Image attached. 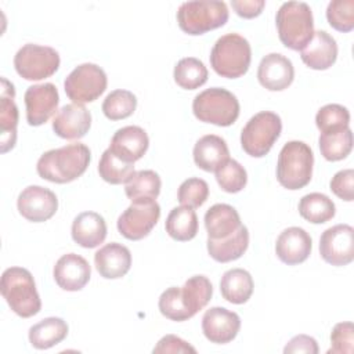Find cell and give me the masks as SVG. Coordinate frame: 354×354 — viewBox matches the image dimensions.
<instances>
[{"label":"cell","instance_id":"ee69618b","mask_svg":"<svg viewBox=\"0 0 354 354\" xmlns=\"http://www.w3.org/2000/svg\"><path fill=\"white\" fill-rule=\"evenodd\" d=\"M153 353H192L195 354L196 350L188 342L183 340L176 335H166L163 336L158 344L152 350Z\"/></svg>","mask_w":354,"mask_h":354},{"label":"cell","instance_id":"603a6c76","mask_svg":"<svg viewBox=\"0 0 354 354\" xmlns=\"http://www.w3.org/2000/svg\"><path fill=\"white\" fill-rule=\"evenodd\" d=\"M14 86L1 77V98H0V130H1V152L12 149L17 141L18 108L14 102Z\"/></svg>","mask_w":354,"mask_h":354},{"label":"cell","instance_id":"f1b7e54d","mask_svg":"<svg viewBox=\"0 0 354 354\" xmlns=\"http://www.w3.org/2000/svg\"><path fill=\"white\" fill-rule=\"evenodd\" d=\"M253 278L243 268H231L225 271L220 281L221 296L232 304L246 303L253 293Z\"/></svg>","mask_w":354,"mask_h":354},{"label":"cell","instance_id":"30bf717a","mask_svg":"<svg viewBox=\"0 0 354 354\" xmlns=\"http://www.w3.org/2000/svg\"><path fill=\"white\" fill-rule=\"evenodd\" d=\"M108 79L102 68L95 64L77 65L64 82L68 98L73 104H86L95 101L106 90Z\"/></svg>","mask_w":354,"mask_h":354},{"label":"cell","instance_id":"5bb4252c","mask_svg":"<svg viewBox=\"0 0 354 354\" xmlns=\"http://www.w3.org/2000/svg\"><path fill=\"white\" fill-rule=\"evenodd\" d=\"M26 122L30 126L44 124L58 109L59 95L53 83L33 84L25 91Z\"/></svg>","mask_w":354,"mask_h":354},{"label":"cell","instance_id":"d590c367","mask_svg":"<svg viewBox=\"0 0 354 354\" xmlns=\"http://www.w3.org/2000/svg\"><path fill=\"white\" fill-rule=\"evenodd\" d=\"M315 124L321 134H335L344 131L350 124V112L339 104H328L315 115Z\"/></svg>","mask_w":354,"mask_h":354},{"label":"cell","instance_id":"52a82bcc","mask_svg":"<svg viewBox=\"0 0 354 354\" xmlns=\"http://www.w3.org/2000/svg\"><path fill=\"white\" fill-rule=\"evenodd\" d=\"M227 21L228 7L224 1H185L177 11L180 29L192 36L221 28Z\"/></svg>","mask_w":354,"mask_h":354},{"label":"cell","instance_id":"4dcf8cb0","mask_svg":"<svg viewBox=\"0 0 354 354\" xmlns=\"http://www.w3.org/2000/svg\"><path fill=\"white\" fill-rule=\"evenodd\" d=\"M160 187L162 181L156 171L140 170L127 180L124 192L131 202H151L159 196Z\"/></svg>","mask_w":354,"mask_h":354},{"label":"cell","instance_id":"9c48e42d","mask_svg":"<svg viewBox=\"0 0 354 354\" xmlns=\"http://www.w3.org/2000/svg\"><path fill=\"white\" fill-rule=\"evenodd\" d=\"M59 54L48 46L28 43L22 46L15 57L17 73L25 80H43L53 76L59 68Z\"/></svg>","mask_w":354,"mask_h":354},{"label":"cell","instance_id":"ba28073f","mask_svg":"<svg viewBox=\"0 0 354 354\" xmlns=\"http://www.w3.org/2000/svg\"><path fill=\"white\" fill-rule=\"evenodd\" d=\"M282 131L281 118L271 111H261L252 116L241 131L242 149L253 156H266Z\"/></svg>","mask_w":354,"mask_h":354},{"label":"cell","instance_id":"3957f363","mask_svg":"<svg viewBox=\"0 0 354 354\" xmlns=\"http://www.w3.org/2000/svg\"><path fill=\"white\" fill-rule=\"evenodd\" d=\"M0 290L10 308L22 318H30L41 308L35 279L26 268H7L1 275Z\"/></svg>","mask_w":354,"mask_h":354},{"label":"cell","instance_id":"1f68e13d","mask_svg":"<svg viewBox=\"0 0 354 354\" xmlns=\"http://www.w3.org/2000/svg\"><path fill=\"white\" fill-rule=\"evenodd\" d=\"M165 228L169 236L174 241H191L198 234V216L192 207L181 205L170 210Z\"/></svg>","mask_w":354,"mask_h":354},{"label":"cell","instance_id":"f6af8a7d","mask_svg":"<svg viewBox=\"0 0 354 354\" xmlns=\"http://www.w3.org/2000/svg\"><path fill=\"white\" fill-rule=\"evenodd\" d=\"M318 351L319 350H318L317 340L307 335H297V336L292 337L283 348L285 354H297V353L317 354Z\"/></svg>","mask_w":354,"mask_h":354},{"label":"cell","instance_id":"d4e9b609","mask_svg":"<svg viewBox=\"0 0 354 354\" xmlns=\"http://www.w3.org/2000/svg\"><path fill=\"white\" fill-rule=\"evenodd\" d=\"M195 165L205 171H216L230 159V151L224 138L216 134L201 137L192 151Z\"/></svg>","mask_w":354,"mask_h":354},{"label":"cell","instance_id":"d6a6232c","mask_svg":"<svg viewBox=\"0 0 354 354\" xmlns=\"http://www.w3.org/2000/svg\"><path fill=\"white\" fill-rule=\"evenodd\" d=\"M299 213L304 220L313 224H324L335 217L336 206L328 195L311 192L300 199Z\"/></svg>","mask_w":354,"mask_h":354},{"label":"cell","instance_id":"bcb514c9","mask_svg":"<svg viewBox=\"0 0 354 354\" xmlns=\"http://www.w3.org/2000/svg\"><path fill=\"white\" fill-rule=\"evenodd\" d=\"M231 6L239 17L252 19L261 14L266 6V1L264 0H232Z\"/></svg>","mask_w":354,"mask_h":354},{"label":"cell","instance_id":"d6986e66","mask_svg":"<svg viewBox=\"0 0 354 354\" xmlns=\"http://www.w3.org/2000/svg\"><path fill=\"white\" fill-rule=\"evenodd\" d=\"M311 248L313 241L306 230L300 227H289L277 238L275 253L283 264L296 266L308 259Z\"/></svg>","mask_w":354,"mask_h":354},{"label":"cell","instance_id":"74e56055","mask_svg":"<svg viewBox=\"0 0 354 354\" xmlns=\"http://www.w3.org/2000/svg\"><path fill=\"white\" fill-rule=\"evenodd\" d=\"M321 155L329 162H337L347 158L353 149V131L350 129L335 133L321 134L318 138Z\"/></svg>","mask_w":354,"mask_h":354},{"label":"cell","instance_id":"7402d4cb","mask_svg":"<svg viewBox=\"0 0 354 354\" xmlns=\"http://www.w3.org/2000/svg\"><path fill=\"white\" fill-rule=\"evenodd\" d=\"M301 61L311 69L325 71L330 68L337 58L336 40L325 30L314 32L310 43L300 53Z\"/></svg>","mask_w":354,"mask_h":354},{"label":"cell","instance_id":"8d00e7d4","mask_svg":"<svg viewBox=\"0 0 354 354\" xmlns=\"http://www.w3.org/2000/svg\"><path fill=\"white\" fill-rule=\"evenodd\" d=\"M137 108V98L136 95L123 88H118L111 91L104 102H102V112L109 120H122L134 113Z\"/></svg>","mask_w":354,"mask_h":354},{"label":"cell","instance_id":"7a4b0ae2","mask_svg":"<svg viewBox=\"0 0 354 354\" xmlns=\"http://www.w3.org/2000/svg\"><path fill=\"white\" fill-rule=\"evenodd\" d=\"M275 24L281 43L295 51H301L314 36L311 8L304 1H286L277 11Z\"/></svg>","mask_w":354,"mask_h":354},{"label":"cell","instance_id":"cb8c5ba5","mask_svg":"<svg viewBox=\"0 0 354 354\" xmlns=\"http://www.w3.org/2000/svg\"><path fill=\"white\" fill-rule=\"evenodd\" d=\"M72 239L86 249L97 248L106 238V223L95 212H83L72 223Z\"/></svg>","mask_w":354,"mask_h":354},{"label":"cell","instance_id":"ab89813d","mask_svg":"<svg viewBox=\"0 0 354 354\" xmlns=\"http://www.w3.org/2000/svg\"><path fill=\"white\" fill-rule=\"evenodd\" d=\"M328 24L337 32L354 29V0H332L326 8Z\"/></svg>","mask_w":354,"mask_h":354},{"label":"cell","instance_id":"83f0119b","mask_svg":"<svg viewBox=\"0 0 354 354\" xmlns=\"http://www.w3.org/2000/svg\"><path fill=\"white\" fill-rule=\"evenodd\" d=\"M177 293L188 317L192 318L210 301L213 286L207 277L194 275L185 281L184 286L177 288Z\"/></svg>","mask_w":354,"mask_h":354},{"label":"cell","instance_id":"277c9868","mask_svg":"<svg viewBox=\"0 0 354 354\" xmlns=\"http://www.w3.org/2000/svg\"><path fill=\"white\" fill-rule=\"evenodd\" d=\"M252 59L249 41L238 33H227L217 39L210 51V65L213 71L227 79L243 76Z\"/></svg>","mask_w":354,"mask_h":354},{"label":"cell","instance_id":"7c38bea8","mask_svg":"<svg viewBox=\"0 0 354 354\" xmlns=\"http://www.w3.org/2000/svg\"><path fill=\"white\" fill-rule=\"evenodd\" d=\"M319 254L330 266L342 267L354 260V230L337 224L325 230L319 238Z\"/></svg>","mask_w":354,"mask_h":354},{"label":"cell","instance_id":"60d3db41","mask_svg":"<svg viewBox=\"0 0 354 354\" xmlns=\"http://www.w3.org/2000/svg\"><path fill=\"white\" fill-rule=\"evenodd\" d=\"M209 196V185L205 180L198 177H191L181 183L177 191V199L183 206L199 207L202 206Z\"/></svg>","mask_w":354,"mask_h":354},{"label":"cell","instance_id":"ac0fdd59","mask_svg":"<svg viewBox=\"0 0 354 354\" xmlns=\"http://www.w3.org/2000/svg\"><path fill=\"white\" fill-rule=\"evenodd\" d=\"M91 127V113L80 104L64 105L53 120L54 133L65 140H79L87 134Z\"/></svg>","mask_w":354,"mask_h":354},{"label":"cell","instance_id":"ffe728a7","mask_svg":"<svg viewBox=\"0 0 354 354\" xmlns=\"http://www.w3.org/2000/svg\"><path fill=\"white\" fill-rule=\"evenodd\" d=\"M149 147L147 131L140 126H126L113 134L109 149L124 162L134 163L141 159Z\"/></svg>","mask_w":354,"mask_h":354},{"label":"cell","instance_id":"9a60e30c","mask_svg":"<svg viewBox=\"0 0 354 354\" xmlns=\"http://www.w3.org/2000/svg\"><path fill=\"white\" fill-rule=\"evenodd\" d=\"M239 329V315L224 307H212L206 310L202 317V332L212 343H230L236 337Z\"/></svg>","mask_w":354,"mask_h":354},{"label":"cell","instance_id":"4fadbf2b","mask_svg":"<svg viewBox=\"0 0 354 354\" xmlns=\"http://www.w3.org/2000/svg\"><path fill=\"white\" fill-rule=\"evenodd\" d=\"M19 214L32 223H43L51 218L58 209L57 195L41 185H29L21 191L17 199Z\"/></svg>","mask_w":354,"mask_h":354},{"label":"cell","instance_id":"2e32d148","mask_svg":"<svg viewBox=\"0 0 354 354\" xmlns=\"http://www.w3.org/2000/svg\"><path fill=\"white\" fill-rule=\"evenodd\" d=\"M55 283L68 292L82 290L91 277L88 261L76 253H66L61 256L53 270Z\"/></svg>","mask_w":354,"mask_h":354},{"label":"cell","instance_id":"6da1fadb","mask_svg":"<svg viewBox=\"0 0 354 354\" xmlns=\"http://www.w3.org/2000/svg\"><path fill=\"white\" fill-rule=\"evenodd\" d=\"M91 152L82 142L68 144L44 152L36 165L37 174L47 181L65 184L79 178L88 167Z\"/></svg>","mask_w":354,"mask_h":354},{"label":"cell","instance_id":"836d02e7","mask_svg":"<svg viewBox=\"0 0 354 354\" xmlns=\"http://www.w3.org/2000/svg\"><path fill=\"white\" fill-rule=\"evenodd\" d=\"M207 69L205 64L194 57L181 58L173 72L174 82L184 90H195L207 80Z\"/></svg>","mask_w":354,"mask_h":354},{"label":"cell","instance_id":"8fae6325","mask_svg":"<svg viewBox=\"0 0 354 354\" xmlns=\"http://www.w3.org/2000/svg\"><path fill=\"white\" fill-rule=\"evenodd\" d=\"M159 217L160 206L156 201L131 202L118 218V231L126 239L140 241L152 231Z\"/></svg>","mask_w":354,"mask_h":354},{"label":"cell","instance_id":"5b68a950","mask_svg":"<svg viewBox=\"0 0 354 354\" xmlns=\"http://www.w3.org/2000/svg\"><path fill=\"white\" fill-rule=\"evenodd\" d=\"M313 165L311 148L303 141H289L278 155L277 180L286 189H300L311 181Z\"/></svg>","mask_w":354,"mask_h":354},{"label":"cell","instance_id":"8992f818","mask_svg":"<svg viewBox=\"0 0 354 354\" xmlns=\"http://www.w3.org/2000/svg\"><path fill=\"white\" fill-rule=\"evenodd\" d=\"M192 112L201 122L227 127L236 122L239 102L231 91L221 87H212L195 95Z\"/></svg>","mask_w":354,"mask_h":354},{"label":"cell","instance_id":"b9f144b4","mask_svg":"<svg viewBox=\"0 0 354 354\" xmlns=\"http://www.w3.org/2000/svg\"><path fill=\"white\" fill-rule=\"evenodd\" d=\"M354 351L353 322H339L330 332V348L328 354H351Z\"/></svg>","mask_w":354,"mask_h":354},{"label":"cell","instance_id":"44dd1931","mask_svg":"<svg viewBox=\"0 0 354 354\" xmlns=\"http://www.w3.org/2000/svg\"><path fill=\"white\" fill-rule=\"evenodd\" d=\"M94 264L102 278L118 279L129 272L131 267V253L124 245L111 242L95 252Z\"/></svg>","mask_w":354,"mask_h":354},{"label":"cell","instance_id":"f546056e","mask_svg":"<svg viewBox=\"0 0 354 354\" xmlns=\"http://www.w3.org/2000/svg\"><path fill=\"white\" fill-rule=\"evenodd\" d=\"M68 336V324L58 317H47L29 329V342L37 350H47Z\"/></svg>","mask_w":354,"mask_h":354},{"label":"cell","instance_id":"e575fe53","mask_svg":"<svg viewBox=\"0 0 354 354\" xmlns=\"http://www.w3.org/2000/svg\"><path fill=\"white\" fill-rule=\"evenodd\" d=\"M98 173L100 177L109 184H126L127 180L134 174V163L124 162L108 148L101 155L98 163Z\"/></svg>","mask_w":354,"mask_h":354},{"label":"cell","instance_id":"484cf974","mask_svg":"<svg viewBox=\"0 0 354 354\" xmlns=\"http://www.w3.org/2000/svg\"><path fill=\"white\" fill-rule=\"evenodd\" d=\"M241 224L238 212L227 203H216L205 214V227L207 238L210 239L227 238L235 232Z\"/></svg>","mask_w":354,"mask_h":354},{"label":"cell","instance_id":"7bdbcfd3","mask_svg":"<svg viewBox=\"0 0 354 354\" xmlns=\"http://www.w3.org/2000/svg\"><path fill=\"white\" fill-rule=\"evenodd\" d=\"M330 191L340 199L346 202H351L354 199V170L344 169L337 171L330 183Z\"/></svg>","mask_w":354,"mask_h":354},{"label":"cell","instance_id":"e0dca14e","mask_svg":"<svg viewBox=\"0 0 354 354\" xmlns=\"http://www.w3.org/2000/svg\"><path fill=\"white\" fill-rule=\"evenodd\" d=\"M259 83L270 91L288 88L295 79V68L289 58L278 53L264 55L257 68Z\"/></svg>","mask_w":354,"mask_h":354},{"label":"cell","instance_id":"f35d334b","mask_svg":"<svg viewBox=\"0 0 354 354\" xmlns=\"http://www.w3.org/2000/svg\"><path fill=\"white\" fill-rule=\"evenodd\" d=\"M216 180L220 188L228 194L242 191L248 183V173L245 167L235 159H228L216 171Z\"/></svg>","mask_w":354,"mask_h":354},{"label":"cell","instance_id":"4316f807","mask_svg":"<svg viewBox=\"0 0 354 354\" xmlns=\"http://www.w3.org/2000/svg\"><path fill=\"white\" fill-rule=\"evenodd\" d=\"M249 246V231L241 224V227L230 236L223 239L207 238V253L218 263H230L238 260Z\"/></svg>","mask_w":354,"mask_h":354}]
</instances>
